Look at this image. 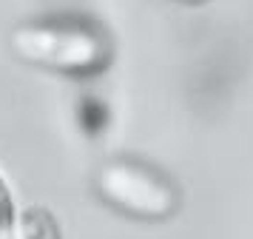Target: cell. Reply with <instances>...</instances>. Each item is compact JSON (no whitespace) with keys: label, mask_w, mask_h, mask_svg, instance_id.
<instances>
[{"label":"cell","mask_w":253,"mask_h":239,"mask_svg":"<svg viewBox=\"0 0 253 239\" xmlns=\"http://www.w3.org/2000/svg\"><path fill=\"white\" fill-rule=\"evenodd\" d=\"M9 48L29 66L74 77L103 71L114 57L111 37L100 26L77 17L20 23L9 34Z\"/></svg>","instance_id":"cell-1"},{"label":"cell","mask_w":253,"mask_h":239,"mask_svg":"<svg viewBox=\"0 0 253 239\" xmlns=\"http://www.w3.org/2000/svg\"><path fill=\"white\" fill-rule=\"evenodd\" d=\"M94 191L120 214L160 222L176 214L179 191L162 171L128 157L105 159L94 174Z\"/></svg>","instance_id":"cell-2"},{"label":"cell","mask_w":253,"mask_h":239,"mask_svg":"<svg viewBox=\"0 0 253 239\" xmlns=\"http://www.w3.org/2000/svg\"><path fill=\"white\" fill-rule=\"evenodd\" d=\"M17 239H63L54 216L43 208H29L17 219Z\"/></svg>","instance_id":"cell-3"},{"label":"cell","mask_w":253,"mask_h":239,"mask_svg":"<svg viewBox=\"0 0 253 239\" xmlns=\"http://www.w3.org/2000/svg\"><path fill=\"white\" fill-rule=\"evenodd\" d=\"M0 239H17V216L3 180H0Z\"/></svg>","instance_id":"cell-4"},{"label":"cell","mask_w":253,"mask_h":239,"mask_svg":"<svg viewBox=\"0 0 253 239\" xmlns=\"http://www.w3.org/2000/svg\"><path fill=\"white\" fill-rule=\"evenodd\" d=\"M185 3H202V0H185Z\"/></svg>","instance_id":"cell-5"}]
</instances>
